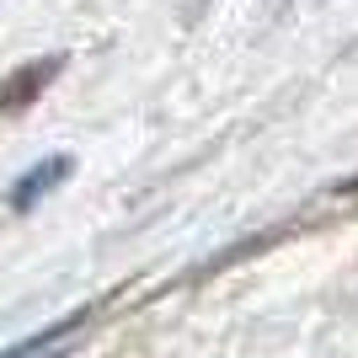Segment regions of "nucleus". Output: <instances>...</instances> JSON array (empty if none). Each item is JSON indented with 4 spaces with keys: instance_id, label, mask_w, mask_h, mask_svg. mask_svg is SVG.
I'll return each mask as SVG.
<instances>
[{
    "instance_id": "1",
    "label": "nucleus",
    "mask_w": 358,
    "mask_h": 358,
    "mask_svg": "<svg viewBox=\"0 0 358 358\" xmlns=\"http://www.w3.org/2000/svg\"><path fill=\"white\" fill-rule=\"evenodd\" d=\"M70 166H75L70 155H48V161H38V166L27 171V177H22V182L11 187V209H32L38 198H48V193H54V187H59L64 177H70Z\"/></svg>"
},
{
    "instance_id": "2",
    "label": "nucleus",
    "mask_w": 358,
    "mask_h": 358,
    "mask_svg": "<svg viewBox=\"0 0 358 358\" xmlns=\"http://www.w3.org/2000/svg\"><path fill=\"white\" fill-rule=\"evenodd\" d=\"M86 327V315H70V321H59V327L38 331V337H22L16 348H6L0 358H64L75 348V331Z\"/></svg>"
}]
</instances>
